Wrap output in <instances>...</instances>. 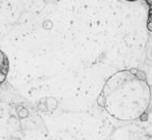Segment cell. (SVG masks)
Masks as SVG:
<instances>
[{
  "instance_id": "6da1fadb",
  "label": "cell",
  "mask_w": 152,
  "mask_h": 140,
  "mask_svg": "<svg viewBox=\"0 0 152 140\" xmlns=\"http://www.w3.org/2000/svg\"><path fill=\"white\" fill-rule=\"evenodd\" d=\"M0 72L4 73L5 75H7L8 72V60L1 50H0Z\"/></svg>"
},
{
  "instance_id": "7a4b0ae2",
  "label": "cell",
  "mask_w": 152,
  "mask_h": 140,
  "mask_svg": "<svg viewBox=\"0 0 152 140\" xmlns=\"http://www.w3.org/2000/svg\"><path fill=\"white\" fill-rule=\"evenodd\" d=\"M134 76H136L139 80H141V82H146L147 80L146 73H145L144 71H142V70H138V72H137Z\"/></svg>"
},
{
  "instance_id": "3957f363",
  "label": "cell",
  "mask_w": 152,
  "mask_h": 140,
  "mask_svg": "<svg viewBox=\"0 0 152 140\" xmlns=\"http://www.w3.org/2000/svg\"><path fill=\"white\" fill-rule=\"evenodd\" d=\"M96 102H97V104L100 106V107H104L106 106V98H104V94H100L99 96L97 97V100H96Z\"/></svg>"
},
{
  "instance_id": "277c9868",
  "label": "cell",
  "mask_w": 152,
  "mask_h": 140,
  "mask_svg": "<svg viewBox=\"0 0 152 140\" xmlns=\"http://www.w3.org/2000/svg\"><path fill=\"white\" fill-rule=\"evenodd\" d=\"M21 111H18V115H19V118H26L27 115H28V111H27V109H25V108H21Z\"/></svg>"
},
{
  "instance_id": "5b68a950",
  "label": "cell",
  "mask_w": 152,
  "mask_h": 140,
  "mask_svg": "<svg viewBox=\"0 0 152 140\" xmlns=\"http://www.w3.org/2000/svg\"><path fill=\"white\" fill-rule=\"evenodd\" d=\"M5 79H6V75L4 73H2V72H0V84H2Z\"/></svg>"
},
{
  "instance_id": "8992f818",
  "label": "cell",
  "mask_w": 152,
  "mask_h": 140,
  "mask_svg": "<svg viewBox=\"0 0 152 140\" xmlns=\"http://www.w3.org/2000/svg\"><path fill=\"white\" fill-rule=\"evenodd\" d=\"M137 72H138V69H137V68H132L129 70V73H132V75H136Z\"/></svg>"
},
{
  "instance_id": "52a82bcc",
  "label": "cell",
  "mask_w": 152,
  "mask_h": 140,
  "mask_svg": "<svg viewBox=\"0 0 152 140\" xmlns=\"http://www.w3.org/2000/svg\"><path fill=\"white\" fill-rule=\"evenodd\" d=\"M147 28H148L149 31H151L152 32V22H148V24H147Z\"/></svg>"
},
{
  "instance_id": "ba28073f",
  "label": "cell",
  "mask_w": 152,
  "mask_h": 140,
  "mask_svg": "<svg viewBox=\"0 0 152 140\" xmlns=\"http://www.w3.org/2000/svg\"><path fill=\"white\" fill-rule=\"evenodd\" d=\"M148 22H152V14L150 12V14H149V18H148Z\"/></svg>"
},
{
  "instance_id": "9c48e42d",
  "label": "cell",
  "mask_w": 152,
  "mask_h": 140,
  "mask_svg": "<svg viewBox=\"0 0 152 140\" xmlns=\"http://www.w3.org/2000/svg\"><path fill=\"white\" fill-rule=\"evenodd\" d=\"M147 3H148L149 5L152 6V0H147Z\"/></svg>"
},
{
  "instance_id": "30bf717a",
  "label": "cell",
  "mask_w": 152,
  "mask_h": 140,
  "mask_svg": "<svg viewBox=\"0 0 152 140\" xmlns=\"http://www.w3.org/2000/svg\"><path fill=\"white\" fill-rule=\"evenodd\" d=\"M151 14H152V6H151Z\"/></svg>"
},
{
  "instance_id": "8fae6325",
  "label": "cell",
  "mask_w": 152,
  "mask_h": 140,
  "mask_svg": "<svg viewBox=\"0 0 152 140\" xmlns=\"http://www.w3.org/2000/svg\"><path fill=\"white\" fill-rule=\"evenodd\" d=\"M129 1H134V0H129Z\"/></svg>"
}]
</instances>
